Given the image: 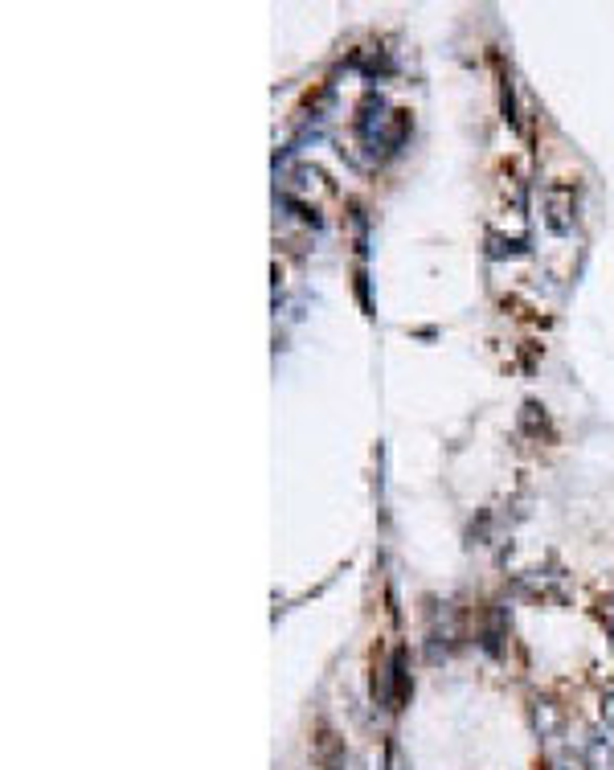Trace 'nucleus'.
<instances>
[{"mask_svg":"<svg viewBox=\"0 0 614 770\" xmlns=\"http://www.w3.org/2000/svg\"><path fill=\"white\" fill-rule=\"evenodd\" d=\"M283 193H287V197H295L299 205H307V209H316V213H320V201H324V197H332L336 189H332V181L320 173L316 164H299L295 173L287 177Z\"/></svg>","mask_w":614,"mask_h":770,"instance_id":"2","label":"nucleus"},{"mask_svg":"<svg viewBox=\"0 0 614 770\" xmlns=\"http://www.w3.org/2000/svg\"><path fill=\"white\" fill-rule=\"evenodd\" d=\"M312 762L320 770H344L348 762V750H344V738L332 721H316L312 725Z\"/></svg>","mask_w":614,"mask_h":770,"instance_id":"3","label":"nucleus"},{"mask_svg":"<svg viewBox=\"0 0 614 770\" xmlns=\"http://www.w3.org/2000/svg\"><path fill=\"white\" fill-rule=\"evenodd\" d=\"M529 721H533V730L541 742H561L565 738V705H557L549 693H537L529 701Z\"/></svg>","mask_w":614,"mask_h":770,"instance_id":"4","label":"nucleus"},{"mask_svg":"<svg viewBox=\"0 0 614 770\" xmlns=\"http://www.w3.org/2000/svg\"><path fill=\"white\" fill-rule=\"evenodd\" d=\"M598 713H602V725H606V734L614 738V693H606V697H602Z\"/></svg>","mask_w":614,"mask_h":770,"instance_id":"8","label":"nucleus"},{"mask_svg":"<svg viewBox=\"0 0 614 770\" xmlns=\"http://www.w3.org/2000/svg\"><path fill=\"white\" fill-rule=\"evenodd\" d=\"M545 770H586V766H574L569 758H561V762H545Z\"/></svg>","mask_w":614,"mask_h":770,"instance_id":"9","label":"nucleus"},{"mask_svg":"<svg viewBox=\"0 0 614 770\" xmlns=\"http://www.w3.org/2000/svg\"><path fill=\"white\" fill-rule=\"evenodd\" d=\"M410 697H414V680L406 672V648H393L389 652V709L393 713L406 709Z\"/></svg>","mask_w":614,"mask_h":770,"instance_id":"5","label":"nucleus"},{"mask_svg":"<svg viewBox=\"0 0 614 770\" xmlns=\"http://www.w3.org/2000/svg\"><path fill=\"white\" fill-rule=\"evenodd\" d=\"M357 299H361L365 316H373V304H369V275H365V267H357Z\"/></svg>","mask_w":614,"mask_h":770,"instance_id":"7","label":"nucleus"},{"mask_svg":"<svg viewBox=\"0 0 614 770\" xmlns=\"http://www.w3.org/2000/svg\"><path fill=\"white\" fill-rule=\"evenodd\" d=\"M582 766L586 770H614V738H586V750H582Z\"/></svg>","mask_w":614,"mask_h":770,"instance_id":"6","label":"nucleus"},{"mask_svg":"<svg viewBox=\"0 0 614 770\" xmlns=\"http://www.w3.org/2000/svg\"><path fill=\"white\" fill-rule=\"evenodd\" d=\"M541 209H545V226L549 234H569L574 230V218H578V189L565 185V181H549L545 193H541Z\"/></svg>","mask_w":614,"mask_h":770,"instance_id":"1","label":"nucleus"}]
</instances>
